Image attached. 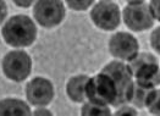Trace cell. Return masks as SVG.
Instances as JSON below:
<instances>
[{"label":"cell","instance_id":"13","mask_svg":"<svg viewBox=\"0 0 160 116\" xmlns=\"http://www.w3.org/2000/svg\"><path fill=\"white\" fill-rule=\"evenodd\" d=\"M144 105L149 109L152 114L159 115V90L154 89V88L148 90Z\"/></svg>","mask_w":160,"mask_h":116},{"label":"cell","instance_id":"11","mask_svg":"<svg viewBox=\"0 0 160 116\" xmlns=\"http://www.w3.org/2000/svg\"><path fill=\"white\" fill-rule=\"evenodd\" d=\"M88 81V77L84 75L76 76L71 78L67 83V95L73 102L81 103L86 99V83Z\"/></svg>","mask_w":160,"mask_h":116},{"label":"cell","instance_id":"12","mask_svg":"<svg viewBox=\"0 0 160 116\" xmlns=\"http://www.w3.org/2000/svg\"><path fill=\"white\" fill-rule=\"evenodd\" d=\"M31 110L25 102L17 99H5L0 102V116L29 115Z\"/></svg>","mask_w":160,"mask_h":116},{"label":"cell","instance_id":"23","mask_svg":"<svg viewBox=\"0 0 160 116\" xmlns=\"http://www.w3.org/2000/svg\"><path fill=\"white\" fill-rule=\"evenodd\" d=\"M127 3H130V4H141V3H143V0H126Z\"/></svg>","mask_w":160,"mask_h":116},{"label":"cell","instance_id":"6","mask_svg":"<svg viewBox=\"0 0 160 116\" xmlns=\"http://www.w3.org/2000/svg\"><path fill=\"white\" fill-rule=\"evenodd\" d=\"M123 20L130 29L141 32L153 26L154 17L146 4H130L123 10Z\"/></svg>","mask_w":160,"mask_h":116},{"label":"cell","instance_id":"10","mask_svg":"<svg viewBox=\"0 0 160 116\" xmlns=\"http://www.w3.org/2000/svg\"><path fill=\"white\" fill-rule=\"evenodd\" d=\"M137 86L143 88H155L159 84V66L157 63H147V64L139 66L133 72Z\"/></svg>","mask_w":160,"mask_h":116},{"label":"cell","instance_id":"2","mask_svg":"<svg viewBox=\"0 0 160 116\" xmlns=\"http://www.w3.org/2000/svg\"><path fill=\"white\" fill-rule=\"evenodd\" d=\"M102 72L108 75L115 84L116 99L112 105H121V104L131 102L134 84L132 81V72H131L130 67L126 66L123 63L112 61L109 65H107Z\"/></svg>","mask_w":160,"mask_h":116},{"label":"cell","instance_id":"17","mask_svg":"<svg viewBox=\"0 0 160 116\" xmlns=\"http://www.w3.org/2000/svg\"><path fill=\"white\" fill-rule=\"evenodd\" d=\"M148 8L150 10L152 16L159 21V0H152L150 6H148Z\"/></svg>","mask_w":160,"mask_h":116},{"label":"cell","instance_id":"8","mask_svg":"<svg viewBox=\"0 0 160 116\" xmlns=\"http://www.w3.org/2000/svg\"><path fill=\"white\" fill-rule=\"evenodd\" d=\"M109 49L115 58L130 61L138 54V42L133 36L125 32H119L111 37Z\"/></svg>","mask_w":160,"mask_h":116},{"label":"cell","instance_id":"7","mask_svg":"<svg viewBox=\"0 0 160 116\" xmlns=\"http://www.w3.org/2000/svg\"><path fill=\"white\" fill-rule=\"evenodd\" d=\"M91 17L95 26L105 31L115 29L120 25V10L114 3H98L91 13Z\"/></svg>","mask_w":160,"mask_h":116},{"label":"cell","instance_id":"21","mask_svg":"<svg viewBox=\"0 0 160 116\" xmlns=\"http://www.w3.org/2000/svg\"><path fill=\"white\" fill-rule=\"evenodd\" d=\"M34 0H13V3L17 5V6H21V8H28L29 5L33 4Z\"/></svg>","mask_w":160,"mask_h":116},{"label":"cell","instance_id":"15","mask_svg":"<svg viewBox=\"0 0 160 116\" xmlns=\"http://www.w3.org/2000/svg\"><path fill=\"white\" fill-rule=\"evenodd\" d=\"M147 63H157V60H155V58H154L152 54H146V53L139 54V55L137 54L133 59H131V60H130V65H128V67H130L131 72L133 73L134 71H136L139 66L147 64Z\"/></svg>","mask_w":160,"mask_h":116},{"label":"cell","instance_id":"3","mask_svg":"<svg viewBox=\"0 0 160 116\" xmlns=\"http://www.w3.org/2000/svg\"><path fill=\"white\" fill-rule=\"evenodd\" d=\"M86 97L94 104H114L116 99V88L112 79L103 72L88 78L86 83Z\"/></svg>","mask_w":160,"mask_h":116},{"label":"cell","instance_id":"5","mask_svg":"<svg viewBox=\"0 0 160 116\" xmlns=\"http://www.w3.org/2000/svg\"><path fill=\"white\" fill-rule=\"evenodd\" d=\"M33 13L38 23L43 27L58 26L65 16V8L60 0H38Z\"/></svg>","mask_w":160,"mask_h":116},{"label":"cell","instance_id":"19","mask_svg":"<svg viewBox=\"0 0 160 116\" xmlns=\"http://www.w3.org/2000/svg\"><path fill=\"white\" fill-rule=\"evenodd\" d=\"M115 115H137V111L131 108H122L121 110H118Z\"/></svg>","mask_w":160,"mask_h":116},{"label":"cell","instance_id":"18","mask_svg":"<svg viewBox=\"0 0 160 116\" xmlns=\"http://www.w3.org/2000/svg\"><path fill=\"white\" fill-rule=\"evenodd\" d=\"M159 29L160 28H157L152 34V45L157 52H159Z\"/></svg>","mask_w":160,"mask_h":116},{"label":"cell","instance_id":"9","mask_svg":"<svg viewBox=\"0 0 160 116\" xmlns=\"http://www.w3.org/2000/svg\"><path fill=\"white\" fill-rule=\"evenodd\" d=\"M27 98L29 103L37 106L47 105L54 97L53 84L43 77H37L27 84Z\"/></svg>","mask_w":160,"mask_h":116},{"label":"cell","instance_id":"1","mask_svg":"<svg viewBox=\"0 0 160 116\" xmlns=\"http://www.w3.org/2000/svg\"><path fill=\"white\" fill-rule=\"evenodd\" d=\"M2 37L11 47H28L37 37V28L33 21L25 15L11 17L2 27Z\"/></svg>","mask_w":160,"mask_h":116},{"label":"cell","instance_id":"4","mask_svg":"<svg viewBox=\"0 0 160 116\" xmlns=\"http://www.w3.org/2000/svg\"><path fill=\"white\" fill-rule=\"evenodd\" d=\"M32 68V61L27 53L15 50L6 54L2 60V70L6 77L15 82H21L28 77Z\"/></svg>","mask_w":160,"mask_h":116},{"label":"cell","instance_id":"22","mask_svg":"<svg viewBox=\"0 0 160 116\" xmlns=\"http://www.w3.org/2000/svg\"><path fill=\"white\" fill-rule=\"evenodd\" d=\"M34 115H52V113H50L49 110L39 109V110H36V111H34Z\"/></svg>","mask_w":160,"mask_h":116},{"label":"cell","instance_id":"16","mask_svg":"<svg viewBox=\"0 0 160 116\" xmlns=\"http://www.w3.org/2000/svg\"><path fill=\"white\" fill-rule=\"evenodd\" d=\"M66 1L71 9L82 11V10L88 9L93 4L94 0H66Z\"/></svg>","mask_w":160,"mask_h":116},{"label":"cell","instance_id":"14","mask_svg":"<svg viewBox=\"0 0 160 116\" xmlns=\"http://www.w3.org/2000/svg\"><path fill=\"white\" fill-rule=\"evenodd\" d=\"M110 110L105 108V105H99V104H84V106L82 108V115H110Z\"/></svg>","mask_w":160,"mask_h":116},{"label":"cell","instance_id":"20","mask_svg":"<svg viewBox=\"0 0 160 116\" xmlns=\"http://www.w3.org/2000/svg\"><path fill=\"white\" fill-rule=\"evenodd\" d=\"M8 9H6V4L4 3V0H0V23L4 21V18L6 17Z\"/></svg>","mask_w":160,"mask_h":116}]
</instances>
